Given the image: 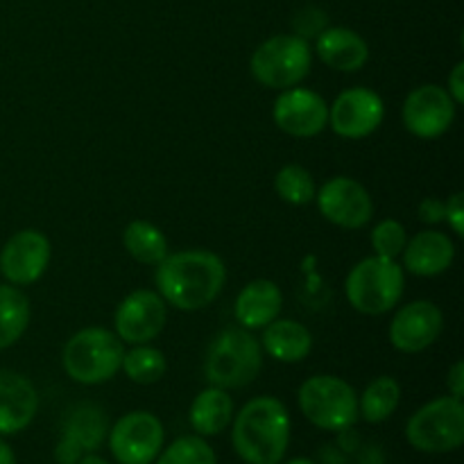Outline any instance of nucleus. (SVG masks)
<instances>
[{"label":"nucleus","mask_w":464,"mask_h":464,"mask_svg":"<svg viewBox=\"0 0 464 464\" xmlns=\"http://www.w3.org/2000/svg\"><path fill=\"white\" fill-rule=\"evenodd\" d=\"M406 270L397 258L367 256L349 270L344 293L349 304L362 315H383L390 313L403 297Z\"/></svg>","instance_id":"5"},{"label":"nucleus","mask_w":464,"mask_h":464,"mask_svg":"<svg viewBox=\"0 0 464 464\" xmlns=\"http://www.w3.org/2000/svg\"><path fill=\"white\" fill-rule=\"evenodd\" d=\"M403 270L415 276H438L453 266L456 245L444 231L426 229L412 236L401 252Z\"/></svg>","instance_id":"18"},{"label":"nucleus","mask_w":464,"mask_h":464,"mask_svg":"<svg viewBox=\"0 0 464 464\" xmlns=\"http://www.w3.org/2000/svg\"><path fill=\"white\" fill-rule=\"evenodd\" d=\"M77 464H109V462L104 460L102 456H98V453H84V456L77 460Z\"/></svg>","instance_id":"38"},{"label":"nucleus","mask_w":464,"mask_h":464,"mask_svg":"<svg viewBox=\"0 0 464 464\" xmlns=\"http://www.w3.org/2000/svg\"><path fill=\"white\" fill-rule=\"evenodd\" d=\"M107 442L118 464H152L166 442V429L152 412L131 411L109 429Z\"/></svg>","instance_id":"9"},{"label":"nucleus","mask_w":464,"mask_h":464,"mask_svg":"<svg viewBox=\"0 0 464 464\" xmlns=\"http://www.w3.org/2000/svg\"><path fill=\"white\" fill-rule=\"evenodd\" d=\"M0 464H16V453L3 438H0Z\"/></svg>","instance_id":"37"},{"label":"nucleus","mask_w":464,"mask_h":464,"mask_svg":"<svg viewBox=\"0 0 464 464\" xmlns=\"http://www.w3.org/2000/svg\"><path fill=\"white\" fill-rule=\"evenodd\" d=\"M152 464H218V458L207 438L184 435V438H177L175 442L161 449V453Z\"/></svg>","instance_id":"29"},{"label":"nucleus","mask_w":464,"mask_h":464,"mask_svg":"<svg viewBox=\"0 0 464 464\" xmlns=\"http://www.w3.org/2000/svg\"><path fill=\"white\" fill-rule=\"evenodd\" d=\"M401 401V385L392 376H379L358 397V417L367 424H383L394 415Z\"/></svg>","instance_id":"25"},{"label":"nucleus","mask_w":464,"mask_h":464,"mask_svg":"<svg viewBox=\"0 0 464 464\" xmlns=\"http://www.w3.org/2000/svg\"><path fill=\"white\" fill-rule=\"evenodd\" d=\"M456 109L458 104L453 102L444 86L421 84L403 100V127L417 139H440L451 130L453 121H456Z\"/></svg>","instance_id":"10"},{"label":"nucleus","mask_w":464,"mask_h":464,"mask_svg":"<svg viewBox=\"0 0 464 464\" xmlns=\"http://www.w3.org/2000/svg\"><path fill=\"white\" fill-rule=\"evenodd\" d=\"M449 227L456 236H464V195L453 193L447 199V218H444Z\"/></svg>","instance_id":"33"},{"label":"nucleus","mask_w":464,"mask_h":464,"mask_svg":"<svg viewBox=\"0 0 464 464\" xmlns=\"http://www.w3.org/2000/svg\"><path fill=\"white\" fill-rule=\"evenodd\" d=\"M315 53L322 63L338 72H358L370 59V45L352 27H326L317 34Z\"/></svg>","instance_id":"19"},{"label":"nucleus","mask_w":464,"mask_h":464,"mask_svg":"<svg viewBox=\"0 0 464 464\" xmlns=\"http://www.w3.org/2000/svg\"><path fill=\"white\" fill-rule=\"evenodd\" d=\"M322 216L343 229H362L374 216V202L361 181L352 177H331L315 193Z\"/></svg>","instance_id":"12"},{"label":"nucleus","mask_w":464,"mask_h":464,"mask_svg":"<svg viewBox=\"0 0 464 464\" xmlns=\"http://www.w3.org/2000/svg\"><path fill=\"white\" fill-rule=\"evenodd\" d=\"M302 415L315 429L343 433L358 421V394L344 379L331 374L311 376L297 392Z\"/></svg>","instance_id":"6"},{"label":"nucleus","mask_w":464,"mask_h":464,"mask_svg":"<svg viewBox=\"0 0 464 464\" xmlns=\"http://www.w3.org/2000/svg\"><path fill=\"white\" fill-rule=\"evenodd\" d=\"M261 347L276 362L293 365V362L306 361L313 349V335L302 322L276 317L263 329Z\"/></svg>","instance_id":"21"},{"label":"nucleus","mask_w":464,"mask_h":464,"mask_svg":"<svg viewBox=\"0 0 464 464\" xmlns=\"http://www.w3.org/2000/svg\"><path fill=\"white\" fill-rule=\"evenodd\" d=\"M157 293L177 311H202L220 297L227 284V267L218 254L184 249L168 254L154 272Z\"/></svg>","instance_id":"1"},{"label":"nucleus","mask_w":464,"mask_h":464,"mask_svg":"<svg viewBox=\"0 0 464 464\" xmlns=\"http://www.w3.org/2000/svg\"><path fill=\"white\" fill-rule=\"evenodd\" d=\"M417 216L424 225H440L447 218V202L438 198H426L420 202V208H417Z\"/></svg>","instance_id":"32"},{"label":"nucleus","mask_w":464,"mask_h":464,"mask_svg":"<svg viewBox=\"0 0 464 464\" xmlns=\"http://www.w3.org/2000/svg\"><path fill=\"white\" fill-rule=\"evenodd\" d=\"M125 343L102 326L82 329L63 344L62 367L75 383L100 385L121 372Z\"/></svg>","instance_id":"3"},{"label":"nucleus","mask_w":464,"mask_h":464,"mask_svg":"<svg viewBox=\"0 0 464 464\" xmlns=\"http://www.w3.org/2000/svg\"><path fill=\"white\" fill-rule=\"evenodd\" d=\"M82 456H84V451L72 440L63 438V435L59 438L57 447H54V460H57V464H77Z\"/></svg>","instance_id":"34"},{"label":"nucleus","mask_w":464,"mask_h":464,"mask_svg":"<svg viewBox=\"0 0 464 464\" xmlns=\"http://www.w3.org/2000/svg\"><path fill=\"white\" fill-rule=\"evenodd\" d=\"M121 370L125 372V376L131 383L152 385L166 376L168 361L161 349L150 347V344H134L122 356Z\"/></svg>","instance_id":"27"},{"label":"nucleus","mask_w":464,"mask_h":464,"mask_svg":"<svg viewBox=\"0 0 464 464\" xmlns=\"http://www.w3.org/2000/svg\"><path fill=\"white\" fill-rule=\"evenodd\" d=\"M293 27L295 34L302 36V39H317V34L329 27V18H326V14L322 9L304 7L302 12L295 14Z\"/></svg>","instance_id":"31"},{"label":"nucleus","mask_w":464,"mask_h":464,"mask_svg":"<svg viewBox=\"0 0 464 464\" xmlns=\"http://www.w3.org/2000/svg\"><path fill=\"white\" fill-rule=\"evenodd\" d=\"M449 95L453 98V102L462 104L464 102V62H458L453 66L451 75H449Z\"/></svg>","instance_id":"35"},{"label":"nucleus","mask_w":464,"mask_h":464,"mask_svg":"<svg viewBox=\"0 0 464 464\" xmlns=\"http://www.w3.org/2000/svg\"><path fill=\"white\" fill-rule=\"evenodd\" d=\"M122 245L134 261L157 267L170 254L168 238L154 222L134 220L122 231Z\"/></svg>","instance_id":"24"},{"label":"nucleus","mask_w":464,"mask_h":464,"mask_svg":"<svg viewBox=\"0 0 464 464\" xmlns=\"http://www.w3.org/2000/svg\"><path fill=\"white\" fill-rule=\"evenodd\" d=\"M107 415L95 403H77L62 426L63 438L72 440L84 453H95L107 440Z\"/></svg>","instance_id":"23"},{"label":"nucleus","mask_w":464,"mask_h":464,"mask_svg":"<svg viewBox=\"0 0 464 464\" xmlns=\"http://www.w3.org/2000/svg\"><path fill=\"white\" fill-rule=\"evenodd\" d=\"M275 190L284 202L293 204V207H304V204L315 199L317 184L306 168L290 163V166H284L276 172Z\"/></svg>","instance_id":"28"},{"label":"nucleus","mask_w":464,"mask_h":464,"mask_svg":"<svg viewBox=\"0 0 464 464\" xmlns=\"http://www.w3.org/2000/svg\"><path fill=\"white\" fill-rule=\"evenodd\" d=\"M447 388H449V394H451V397H456V399L464 397V362L462 361H458L456 365L451 367V372H449Z\"/></svg>","instance_id":"36"},{"label":"nucleus","mask_w":464,"mask_h":464,"mask_svg":"<svg viewBox=\"0 0 464 464\" xmlns=\"http://www.w3.org/2000/svg\"><path fill=\"white\" fill-rule=\"evenodd\" d=\"M284 308V293L270 279L249 281L238 293L234 304V315L243 329L256 331L266 329L270 322L281 315Z\"/></svg>","instance_id":"20"},{"label":"nucleus","mask_w":464,"mask_h":464,"mask_svg":"<svg viewBox=\"0 0 464 464\" xmlns=\"http://www.w3.org/2000/svg\"><path fill=\"white\" fill-rule=\"evenodd\" d=\"M50 247L48 236L36 229H21L0 249V275L12 285H30L48 270Z\"/></svg>","instance_id":"15"},{"label":"nucleus","mask_w":464,"mask_h":464,"mask_svg":"<svg viewBox=\"0 0 464 464\" xmlns=\"http://www.w3.org/2000/svg\"><path fill=\"white\" fill-rule=\"evenodd\" d=\"M39 394L27 376L0 370V438L16 435L34 421Z\"/></svg>","instance_id":"17"},{"label":"nucleus","mask_w":464,"mask_h":464,"mask_svg":"<svg viewBox=\"0 0 464 464\" xmlns=\"http://www.w3.org/2000/svg\"><path fill=\"white\" fill-rule=\"evenodd\" d=\"M290 412L276 397H254L234 412L231 444L245 464H281L290 444Z\"/></svg>","instance_id":"2"},{"label":"nucleus","mask_w":464,"mask_h":464,"mask_svg":"<svg viewBox=\"0 0 464 464\" xmlns=\"http://www.w3.org/2000/svg\"><path fill=\"white\" fill-rule=\"evenodd\" d=\"M370 240H372V247H374L376 256L397 258V256H401L403 247H406L408 231L401 222L388 218V220H381L379 225L374 227Z\"/></svg>","instance_id":"30"},{"label":"nucleus","mask_w":464,"mask_h":464,"mask_svg":"<svg viewBox=\"0 0 464 464\" xmlns=\"http://www.w3.org/2000/svg\"><path fill=\"white\" fill-rule=\"evenodd\" d=\"M168 322V304L157 290H134L113 313V334L125 344H150Z\"/></svg>","instance_id":"11"},{"label":"nucleus","mask_w":464,"mask_h":464,"mask_svg":"<svg viewBox=\"0 0 464 464\" xmlns=\"http://www.w3.org/2000/svg\"><path fill=\"white\" fill-rule=\"evenodd\" d=\"M285 464H317V462L311 460V458H293V460H288Z\"/></svg>","instance_id":"39"},{"label":"nucleus","mask_w":464,"mask_h":464,"mask_svg":"<svg viewBox=\"0 0 464 464\" xmlns=\"http://www.w3.org/2000/svg\"><path fill=\"white\" fill-rule=\"evenodd\" d=\"M406 440L415 451L430 456L458 451L464 444L462 399L447 394L417 408L406 424Z\"/></svg>","instance_id":"7"},{"label":"nucleus","mask_w":464,"mask_h":464,"mask_svg":"<svg viewBox=\"0 0 464 464\" xmlns=\"http://www.w3.org/2000/svg\"><path fill=\"white\" fill-rule=\"evenodd\" d=\"M30 324V302L16 285H0V352L23 338Z\"/></svg>","instance_id":"26"},{"label":"nucleus","mask_w":464,"mask_h":464,"mask_svg":"<svg viewBox=\"0 0 464 464\" xmlns=\"http://www.w3.org/2000/svg\"><path fill=\"white\" fill-rule=\"evenodd\" d=\"M444 329V315L433 302L417 299L399 308L390 322V343L401 353H421L438 343Z\"/></svg>","instance_id":"16"},{"label":"nucleus","mask_w":464,"mask_h":464,"mask_svg":"<svg viewBox=\"0 0 464 464\" xmlns=\"http://www.w3.org/2000/svg\"><path fill=\"white\" fill-rule=\"evenodd\" d=\"M275 125L295 139H313L329 127V104L320 93L304 86L281 91L272 109Z\"/></svg>","instance_id":"14"},{"label":"nucleus","mask_w":464,"mask_h":464,"mask_svg":"<svg viewBox=\"0 0 464 464\" xmlns=\"http://www.w3.org/2000/svg\"><path fill=\"white\" fill-rule=\"evenodd\" d=\"M263 370V347L247 329H227L218 335L204 358V379L222 390L254 383Z\"/></svg>","instance_id":"4"},{"label":"nucleus","mask_w":464,"mask_h":464,"mask_svg":"<svg viewBox=\"0 0 464 464\" xmlns=\"http://www.w3.org/2000/svg\"><path fill=\"white\" fill-rule=\"evenodd\" d=\"M254 80L266 89L285 91L302 84L313 68V48L297 34H276L263 41L249 59Z\"/></svg>","instance_id":"8"},{"label":"nucleus","mask_w":464,"mask_h":464,"mask_svg":"<svg viewBox=\"0 0 464 464\" xmlns=\"http://www.w3.org/2000/svg\"><path fill=\"white\" fill-rule=\"evenodd\" d=\"M385 118V104L376 91L353 86L343 91L329 107V127L347 140H361L374 134Z\"/></svg>","instance_id":"13"},{"label":"nucleus","mask_w":464,"mask_h":464,"mask_svg":"<svg viewBox=\"0 0 464 464\" xmlns=\"http://www.w3.org/2000/svg\"><path fill=\"white\" fill-rule=\"evenodd\" d=\"M231 420H234V399L229 397V390L208 385L190 403L188 421L199 438H216L225 433L231 426Z\"/></svg>","instance_id":"22"}]
</instances>
